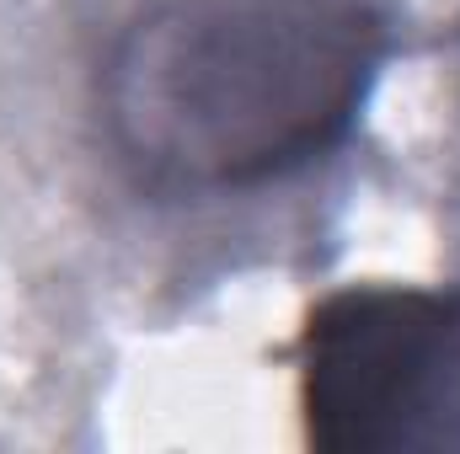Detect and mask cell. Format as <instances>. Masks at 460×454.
<instances>
[{"mask_svg":"<svg viewBox=\"0 0 460 454\" xmlns=\"http://www.w3.org/2000/svg\"><path fill=\"white\" fill-rule=\"evenodd\" d=\"M391 59L380 0H155L108 48L102 123L166 193H246L332 155Z\"/></svg>","mask_w":460,"mask_h":454,"instance_id":"1","label":"cell"},{"mask_svg":"<svg viewBox=\"0 0 460 454\" xmlns=\"http://www.w3.org/2000/svg\"><path fill=\"white\" fill-rule=\"evenodd\" d=\"M300 412L332 454L460 450V289L327 294L300 332Z\"/></svg>","mask_w":460,"mask_h":454,"instance_id":"2","label":"cell"}]
</instances>
